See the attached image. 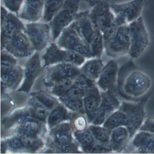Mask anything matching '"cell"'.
<instances>
[{"instance_id": "6da1fadb", "label": "cell", "mask_w": 154, "mask_h": 154, "mask_svg": "<svg viewBox=\"0 0 154 154\" xmlns=\"http://www.w3.org/2000/svg\"><path fill=\"white\" fill-rule=\"evenodd\" d=\"M152 85V79L138 69L133 60L119 69L117 86V92L121 96L130 100L140 98L148 92Z\"/></svg>"}, {"instance_id": "7a4b0ae2", "label": "cell", "mask_w": 154, "mask_h": 154, "mask_svg": "<svg viewBox=\"0 0 154 154\" xmlns=\"http://www.w3.org/2000/svg\"><path fill=\"white\" fill-rule=\"evenodd\" d=\"M146 100L140 101H122L120 107L103 124L110 130L125 126L130 131L131 137L140 130L146 118Z\"/></svg>"}, {"instance_id": "3957f363", "label": "cell", "mask_w": 154, "mask_h": 154, "mask_svg": "<svg viewBox=\"0 0 154 154\" xmlns=\"http://www.w3.org/2000/svg\"><path fill=\"white\" fill-rule=\"evenodd\" d=\"M48 152L77 154L82 152L74 137L71 122H64L48 130L46 142Z\"/></svg>"}, {"instance_id": "277c9868", "label": "cell", "mask_w": 154, "mask_h": 154, "mask_svg": "<svg viewBox=\"0 0 154 154\" xmlns=\"http://www.w3.org/2000/svg\"><path fill=\"white\" fill-rule=\"evenodd\" d=\"M89 17L94 26L102 32L104 40L118 26L116 23V16L108 0H101L91 8L89 10Z\"/></svg>"}, {"instance_id": "5b68a950", "label": "cell", "mask_w": 154, "mask_h": 154, "mask_svg": "<svg viewBox=\"0 0 154 154\" xmlns=\"http://www.w3.org/2000/svg\"><path fill=\"white\" fill-rule=\"evenodd\" d=\"M56 43L60 48L76 52L87 59L93 58L91 48L80 34L75 20L62 32Z\"/></svg>"}, {"instance_id": "8992f818", "label": "cell", "mask_w": 154, "mask_h": 154, "mask_svg": "<svg viewBox=\"0 0 154 154\" xmlns=\"http://www.w3.org/2000/svg\"><path fill=\"white\" fill-rule=\"evenodd\" d=\"M106 54L112 58L128 55L130 48V29L129 24L118 26L104 40Z\"/></svg>"}, {"instance_id": "52a82bcc", "label": "cell", "mask_w": 154, "mask_h": 154, "mask_svg": "<svg viewBox=\"0 0 154 154\" xmlns=\"http://www.w3.org/2000/svg\"><path fill=\"white\" fill-rule=\"evenodd\" d=\"M81 2V0H65L62 8L49 22L53 42H56L62 32L75 20Z\"/></svg>"}, {"instance_id": "ba28073f", "label": "cell", "mask_w": 154, "mask_h": 154, "mask_svg": "<svg viewBox=\"0 0 154 154\" xmlns=\"http://www.w3.org/2000/svg\"><path fill=\"white\" fill-rule=\"evenodd\" d=\"M86 59L76 52L60 48L56 42L51 43L42 57L43 68L59 63L72 64L80 67Z\"/></svg>"}, {"instance_id": "9c48e42d", "label": "cell", "mask_w": 154, "mask_h": 154, "mask_svg": "<svg viewBox=\"0 0 154 154\" xmlns=\"http://www.w3.org/2000/svg\"><path fill=\"white\" fill-rule=\"evenodd\" d=\"M129 26L130 48L128 55L132 60H137L147 50L150 43L149 36L142 16L130 23Z\"/></svg>"}, {"instance_id": "30bf717a", "label": "cell", "mask_w": 154, "mask_h": 154, "mask_svg": "<svg viewBox=\"0 0 154 154\" xmlns=\"http://www.w3.org/2000/svg\"><path fill=\"white\" fill-rule=\"evenodd\" d=\"M25 32L36 52L43 51L51 44V29L49 23L28 22L25 24Z\"/></svg>"}, {"instance_id": "8fae6325", "label": "cell", "mask_w": 154, "mask_h": 154, "mask_svg": "<svg viewBox=\"0 0 154 154\" xmlns=\"http://www.w3.org/2000/svg\"><path fill=\"white\" fill-rule=\"evenodd\" d=\"M146 0H131L118 4H110V7L116 16L118 26L130 24L140 16Z\"/></svg>"}, {"instance_id": "7c38bea8", "label": "cell", "mask_w": 154, "mask_h": 154, "mask_svg": "<svg viewBox=\"0 0 154 154\" xmlns=\"http://www.w3.org/2000/svg\"><path fill=\"white\" fill-rule=\"evenodd\" d=\"M3 51L18 59L30 57L36 52L25 31H19L13 34Z\"/></svg>"}, {"instance_id": "4fadbf2b", "label": "cell", "mask_w": 154, "mask_h": 154, "mask_svg": "<svg viewBox=\"0 0 154 154\" xmlns=\"http://www.w3.org/2000/svg\"><path fill=\"white\" fill-rule=\"evenodd\" d=\"M101 92V103L96 115L91 123L95 125H103L107 118L120 106V101L117 92L114 89Z\"/></svg>"}, {"instance_id": "5bb4252c", "label": "cell", "mask_w": 154, "mask_h": 154, "mask_svg": "<svg viewBox=\"0 0 154 154\" xmlns=\"http://www.w3.org/2000/svg\"><path fill=\"white\" fill-rule=\"evenodd\" d=\"M42 60L39 52L31 55L27 61L24 67V76L22 84L17 89L18 92H22L28 94L36 80L42 72Z\"/></svg>"}, {"instance_id": "9a60e30c", "label": "cell", "mask_w": 154, "mask_h": 154, "mask_svg": "<svg viewBox=\"0 0 154 154\" xmlns=\"http://www.w3.org/2000/svg\"><path fill=\"white\" fill-rule=\"evenodd\" d=\"M47 68V72L43 83L48 89L59 80L67 78L74 79L81 73L79 67L69 63H59Z\"/></svg>"}, {"instance_id": "2e32d148", "label": "cell", "mask_w": 154, "mask_h": 154, "mask_svg": "<svg viewBox=\"0 0 154 154\" xmlns=\"http://www.w3.org/2000/svg\"><path fill=\"white\" fill-rule=\"evenodd\" d=\"M74 137L81 150L87 154H102L112 152L111 149L98 143L88 128L77 131L74 130Z\"/></svg>"}, {"instance_id": "e0dca14e", "label": "cell", "mask_w": 154, "mask_h": 154, "mask_svg": "<svg viewBox=\"0 0 154 154\" xmlns=\"http://www.w3.org/2000/svg\"><path fill=\"white\" fill-rule=\"evenodd\" d=\"M25 24L18 15L9 12L2 23L1 24V51H3L10 38L19 31H25Z\"/></svg>"}, {"instance_id": "ac0fdd59", "label": "cell", "mask_w": 154, "mask_h": 154, "mask_svg": "<svg viewBox=\"0 0 154 154\" xmlns=\"http://www.w3.org/2000/svg\"><path fill=\"white\" fill-rule=\"evenodd\" d=\"M119 70L118 64L114 59L108 61L104 65L99 77L96 82L101 91H107L115 88Z\"/></svg>"}, {"instance_id": "d6986e66", "label": "cell", "mask_w": 154, "mask_h": 154, "mask_svg": "<svg viewBox=\"0 0 154 154\" xmlns=\"http://www.w3.org/2000/svg\"><path fill=\"white\" fill-rule=\"evenodd\" d=\"M44 3L45 0H24L17 15L28 22H38L43 17Z\"/></svg>"}, {"instance_id": "ffe728a7", "label": "cell", "mask_w": 154, "mask_h": 154, "mask_svg": "<svg viewBox=\"0 0 154 154\" xmlns=\"http://www.w3.org/2000/svg\"><path fill=\"white\" fill-rule=\"evenodd\" d=\"M24 69L17 64L11 66L1 65V82L4 83L8 90L14 91L22 84Z\"/></svg>"}, {"instance_id": "44dd1931", "label": "cell", "mask_w": 154, "mask_h": 154, "mask_svg": "<svg viewBox=\"0 0 154 154\" xmlns=\"http://www.w3.org/2000/svg\"><path fill=\"white\" fill-rule=\"evenodd\" d=\"M129 144L133 152L154 154V134L147 131L139 130L133 137Z\"/></svg>"}, {"instance_id": "7402d4cb", "label": "cell", "mask_w": 154, "mask_h": 154, "mask_svg": "<svg viewBox=\"0 0 154 154\" xmlns=\"http://www.w3.org/2000/svg\"><path fill=\"white\" fill-rule=\"evenodd\" d=\"M101 92L98 86L87 91L83 98L85 115L89 124L93 122L96 115L101 103Z\"/></svg>"}, {"instance_id": "603a6c76", "label": "cell", "mask_w": 154, "mask_h": 154, "mask_svg": "<svg viewBox=\"0 0 154 154\" xmlns=\"http://www.w3.org/2000/svg\"><path fill=\"white\" fill-rule=\"evenodd\" d=\"M129 130L125 126L116 127L111 131L110 148L112 152H122L131 140Z\"/></svg>"}, {"instance_id": "cb8c5ba5", "label": "cell", "mask_w": 154, "mask_h": 154, "mask_svg": "<svg viewBox=\"0 0 154 154\" xmlns=\"http://www.w3.org/2000/svg\"><path fill=\"white\" fill-rule=\"evenodd\" d=\"M46 124L31 116L25 118L13 128L14 134L20 136H40L43 133Z\"/></svg>"}, {"instance_id": "d4e9b609", "label": "cell", "mask_w": 154, "mask_h": 154, "mask_svg": "<svg viewBox=\"0 0 154 154\" xmlns=\"http://www.w3.org/2000/svg\"><path fill=\"white\" fill-rule=\"evenodd\" d=\"M72 113L60 103L50 112L46 122L47 129L49 130L64 122L71 121Z\"/></svg>"}, {"instance_id": "484cf974", "label": "cell", "mask_w": 154, "mask_h": 154, "mask_svg": "<svg viewBox=\"0 0 154 154\" xmlns=\"http://www.w3.org/2000/svg\"><path fill=\"white\" fill-rule=\"evenodd\" d=\"M101 58H92L85 61L79 67L80 72L90 79L96 82L104 67Z\"/></svg>"}, {"instance_id": "4316f807", "label": "cell", "mask_w": 154, "mask_h": 154, "mask_svg": "<svg viewBox=\"0 0 154 154\" xmlns=\"http://www.w3.org/2000/svg\"><path fill=\"white\" fill-rule=\"evenodd\" d=\"M7 152H27L21 137L17 134L1 139V153Z\"/></svg>"}, {"instance_id": "83f0119b", "label": "cell", "mask_w": 154, "mask_h": 154, "mask_svg": "<svg viewBox=\"0 0 154 154\" xmlns=\"http://www.w3.org/2000/svg\"><path fill=\"white\" fill-rule=\"evenodd\" d=\"M31 116L29 108L27 105L14 111L11 115L4 118L2 121V124L7 130L13 129L19 124L25 118Z\"/></svg>"}, {"instance_id": "f1b7e54d", "label": "cell", "mask_w": 154, "mask_h": 154, "mask_svg": "<svg viewBox=\"0 0 154 154\" xmlns=\"http://www.w3.org/2000/svg\"><path fill=\"white\" fill-rule=\"evenodd\" d=\"M26 105L30 109L31 117L46 124L50 112L48 108L32 96L30 97Z\"/></svg>"}, {"instance_id": "f546056e", "label": "cell", "mask_w": 154, "mask_h": 154, "mask_svg": "<svg viewBox=\"0 0 154 154\" xmlns=\"http://www.w3.org/2000/svg\"><path fill=\"white\" fill-rule=\"evenodd\" d=\"M88 128L98 143L110 148L111 130L105 128L102 125H95L92 124H89Z\"/></svg>"}, {"instance_id": "4dcf8cb0", "label": "cell", "mask_w": 154, "mask_h": 154, "mask_svg": "<svg viewBox=\"0 0 154 154\" xmlns=\"http://www.w3.org/2000/svg\"><path fill=\"white\" fill-rule=\"evenodd\" d=\"M65 0H45L42 22L49 23L62 8Z\"/></svg>"}, {"instance_id": "1f68e13d", "label": "cell", "mask_w": 154, "mask_h": 154, "mask_svg": "<svg viewBox=\"0 0 154 154\" xmlns=\"http://www.w3.org/2000/svg\"><path fill=\"white\" fill-rule=\"evenodd\" d=\"M25 147L27 152L36 153L42 150L45 143L40 136H20Z\"/></svg>"}, {"instance_id": "d6a6232c", "label": "cell", "mask_w": 154, "mask_h": 154, "mask_svg": "<svg viewBox=\"0 0 154 154\" xmlns=\"http://www.w3.org/2000/svg\"><path fill=\"white\" fill-rule=\"evenodd\" d=\"M30 95L34 97L50 110L53 109L60 103L59 99L50 91H38L31 93Z\"/></svg>"}, {"instance_id": "836d02e7", "label": "cell", "mask_w": 154, "mask_h": 154, "mask_svg": "<svg viewBox=\"0 0 154 154\" xmlns=\"http://www.w3.org/2000/svg\"><path fill=\"white\" fill-rule=\"evenodd\" d=\"M73 86L74 79L67 78L54 83L48 89L53 95L59 98L64 96L66 92Z\"/></svg>"}, {"instance_id": "e575fe53", "label": "cell", "mask_w": 154, "mask_h": 154, "mask_svg": "<svg viewBox=\"0 0 154 154\" xmlns=\"http://www.w3.org/2000/svg\"><path fill=\"white\" fill-rule=\"evenodd\" d=\"M57 98L70 112L85 115L83 99H71L66 97H61Z\"/></svg>"}, {"instance_id": "d590c367", "label": "cell", "mask_w": 154, "mask_h": 154, "mask_svg": "<svg viewBox=\"0 0 154 154\" xmlns=\"http://www.w3.org/2000/svg\"><path fill=\"white\" fill-rule=\"evenodd\" d=\"M74 86L85 91H90L98 86L95 81L85 76L81 73L74 79Z\"/></svg>"}, {"instance_id": "8d00e7d4", "label": "cell", "mask_w": 154, "mask_h": 154, "mask_svg": "<svg viewBox=\"0 0 154 154\" xmlns=\"http://www.w3.org/2000/svg\"><path fill=\"white\" fill-rule=\"evenodd\" d=\"M70 121L74 130L81 131L87 129L89 125L87 117L84 114L73 113Z\"/></svg>"}, {"instance_id": "74e56055", "label": "cell", "mask_w": 154, "mask_h": 154, "mask_svg": "<svg viewBox=\"0 0 154 154\" xmlns=\"http://www.w3.org/2000/svg\"><path fill=\"white\" fill-rule=\"evenodd\" d=\"M2 5L10 12L18 14L24 0H1Z\"/></svg>"}, {"instance_id": "f35d334b", "label": "cell", "mask_w": 154, "mask_h": 154, "mask_svg": "<svg viewBox=\"0 0 154 154\" xmlns=\"http://www.w3.org/2000/svg\"><path fill=\"white\" fill-rule=\"evenodd\" d=\"M87 91H85L77 86H73L71 88L63 97H66L71 99H83Z\"/></svg>"}, {"instance_id": "ab89813d", "label": "cell", "mask_w": 154, "mask_h": 154, "mask_svg": "<svg viewBox=\"0 0 154 154\" xmlns=\"http://www.w3.org/2000/svg\"><path fill=\"white\" fill-rule=\"evenodd\" d=\"M1 65L11 66L17 64V58L5 51H1Z\"/></svg>"}, {"instance_id": "60d3db41", "label": "cell", "mask_w": 154, "mask_h": 154, "mask_svg": "<svg viewBox=\"0 0 154 154\" xmlns=\"http://www.w3.org/2000/svg\"><path fill=\"white\" fill-rule=\"evenodd\" d=\"M139 130L147 131L154 134V118H146Z\"/></svg>"}, {"instance_id": "b9f144b4", "label": "cell", "mask_w": 154, "mask_h": 154, "mask_svg": "<svg viewBox=\"0 0 154 154\" xmlns=\"http://www.w3.org/2000/svg\"><path fill=\"white\" fill-rule=\"evenodd\" d=\"M1 24L5 20V19L7 17L9 12L8 11L7 8H5L3 5H1Z\"/></svg>"}, {"instance_id": "7bdbcfd3", "label": "cell", "mask_w": 154, "mask_h": 154, "mask_svg": "<svg viewBox=\"0 0 154 154\" xmlns=\"http://www.w3.org/2000/svg\"><path fill=\"white\" fill-rule=\"evenodd\" d=\"M101 0H81V2L83 1L86 5L88 6L90 10L93 7L96 5Z\"/></svg>"}]
</instances>
